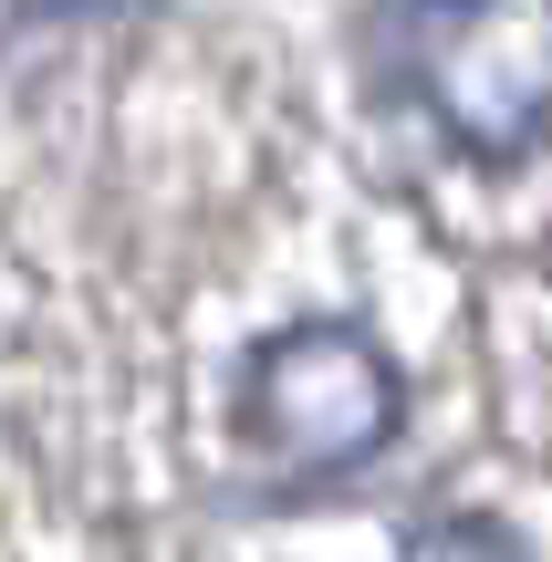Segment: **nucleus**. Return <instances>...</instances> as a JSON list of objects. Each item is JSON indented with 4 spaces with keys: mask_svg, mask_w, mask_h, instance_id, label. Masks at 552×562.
I'll use <instances>...</instances> for the list:
<instances>
[{
    "mask_svg": "<svg viewBox=\"0 0 552 562\" xmlns=\"http://www.w3.org/2000/svg\"><path fill=\"white\" fill-rule=\"evenodd\" d=\"M396 83L470 157H532L552 125V0H396Z\"/></svg>",
    "mask_w": 552,
    "mask_h": 562,
    "instance_id": "f257e3e1",
    "label": "nucleus"
},
{
    "mask_svg": "<svg viewBox=\"0 0 552 562\" xmlns=\"http://www.w3.org/2000/svg\"><path fill=\"white\" fill-rule=\"evenodd\" d=\"M407 396H396V364L375 334L354 323H282V334L250 355L240 375V427L261 459H282L292 480H324V469H354L396 438Z\"/></svg>",
    "mask_w": 552,
    "mask_h": 562,
    "instance_id": "f03ea898",
    "label": "nucleus"
},
{
    "mask_svg": "<svg viewBox=\"0 0 552 562\" xmlns=\"http://www.w3.org/2000/svg\"><path fill=\"white\" fill-rule=\"evenodd\" d=\"M407 562H521V542L500 521H428L407 542Z\"/></svg>",
    "mask_w": 552,
    "mask_h": 562,
    "instance_id": "7ed1b4c3",
    "label": "nucleus"
}]
</instances>
